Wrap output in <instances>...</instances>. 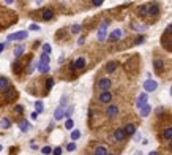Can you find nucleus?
I'll use <instances>...</instances> for the list:
<instances>
[{
	"mask_svg": "<svg viewBox=\"0 0 172 155\" xmlns=\"http://www.w3.org/2000/svg\"><path fill=\"white\" fill-rule=\"evenodd\" d=\"M126 138H128V135H126L125 128H115L114 133H112V143H114V141L123 143V141H126Z\"/></svg>",
	"mask_w": 172,
	"mask_h": 155,
	"instance_id": "1",
	"label": "nucleus"
},
{
	"mask_svg": "<svg viewBox=\"0 0 172 155\" xmlns=\"http://www.w3.org/2000/svg\"><path fill=\"white\" fill-rule=\"evenodd\" d=\"M65 106H66V97H63L62 101H60V106H58L55 109V112H54V119L55 120H62L63 117H65Z\"/></svg>",
	"mask_w": 172,
	"mask_h": 155,
	"instance_id": "2",
	"label": "nucleus"
},
{
	"mask_svg": "<svg viewBox=\"0 0 172 155\" xmlns=\"http://www.w3.org/2000/svg\"><path fill=\"white\" fill-rule=\"evenodd\" d=\"M112 85V81L109 79V78H99L98 83H96V87L99 92H104V90H109Z\"/></svg>",
	"mask_w": 172,
	"mask_h": 155,
	"instance_id": "3",
	"label": "nucleus"
},
{
	"mask_svg": "<svg viewBox=\"0 0 172 155\" xmlns=\"http://www.w3.org/2000/svg\"><path fill=\"white\" fill-rule=\"evenodd\" d=\"M119 112H120V109H119V106L117 104H114V103H111V104H107V108H106V117L107 119H115L117 116H119Z\"/></svg>",
	"mask_w": 172,
	"mask_h": 155,
	"instance_id": "4",
	"label": "nucleus"
},
{
	"mask_svg": "<svg viewBox=\"0 0 172 155\" xmlns=\"http://www.w3.org/2000/svg\"><path fill=\"white\" fill-rule=\"evenodd\" d=\"M112 101V93L109 92V90H104V92H99L98 95V103L99 104H107Z\"/></svg>",
	"mask_w": 172,
	"mask_h": 155,
	"instance_id": "5",
	"label": "nucleus"
},
{
	"mask_svg": "<svg viewBox=\"0 0 172 155\" xmlns=\"http://www.w3.org/2000/svg\"><path fill=\"white\" fill-rule=\"evenodd\" d=\"M27 32L25 30H21V32H16V33H11V35H8V41H21V40H25L27 38Z\"/></svg>",
	"mask_w": 172,
	"mask_h": 155,
	"instance_id": "6",
	"label": "nucleus"
},
{
	"mask_svg": "<svg viewBox=\"0 0 172 155\" xmlns=\"http://www.w3.org/2000/svg\"><path fill=\"white\" fill-rule=\"evenodd\" d=\"M3 100L5 101H13L16 97H17V92H16V89H13V87H8L6 90H3Z\"/></svg>",
	"mask_w": 172,
	"mask_h": 155,
	"instance_id": "7",
	"label": "nucleus"
},
{
	"mask_svg": "<svg viewBox=\"0 0 172 155\" xmlns=\"http://www.w3.org/2000/svg\"><path fill=\"white\" fill-rule=\"evenodd\" d=\"M156 89H158V83H156V81H153L152 78L145 79V83H144V90H145V92H155Z\"/></svg>",
	"mask_w": 172,
	"mask_h": 155,
	"instance_id": "8",
	"label": "nucleus"
},
{
	"mask_svg": "<svg viewBox=\"0 0 172 155\" xmlns=\"http://www.w3.org/2000/svg\"><path fill=\"white\" fill-rule=\"evenodd\" d=\"M84 68H85V59L84 57H78L73 63H71V70H74V71H81V70H84Z\"/></svg>",
	"mask_w": 172,
	"mask_h": 155,
	"instance_id": "9",
	"label": "nucleus"
},
{
	"mask_svg": "<svg viewBox=\"0 0 172 155\" xmlns=\"http://www.w3.org/2000/svg\"><path fill=\"white\" fill-rule=\"evenodd\" d=\"M106 33H107V22H103L98 29V41H104Z\"/></svg>",
	"mask_w": 172,
	"mask_h": 155,
	"instance_id": "10",
	"label": "nucleus"
},
{
	"mask_svg": "<svg viewBox=\"0 0 172 155\" xmlns=\"http://www.w3.org/2000/svg\"><path fill=\"white\" fill-rule=\"evenodd\" d=\"M158 14H160V7H158L156 3H152V5H148V13H147V16L156 17Z\"/></svg>",
	"mask_w": 172,
	"mask_h": 155,
	"instance_id": "11",
	"label": "nucleus"
},
{
	"mask_svg": "<svg viewBox=\"0 0 172 155\" xmlns=\"http://www.w3.org/2000/svg\"><path fill=\"white\" fill-rule=\"evenodd\" d=\"M148 101V97H147V92H142L141 95H139V98H137V103H136V106H137V109H141L142 106H145Z\"/></svg>",
	"mask_w": 172,
	"mask_h": 155,
	"instance_id": "12",
	"label": "nucleus"
},
{
	"mask_svg": "<svg viewBox=\"0 0 172 155\" xmlns=\"http://www.w3.org/2000/svg\"><path fill=\"white\" fill-rule=\"evenodd\" d=\"M153 68H155L156 73H163V70H164V60L163 59H155L153 60Z\"/></svg>",
	"mask_w": 172,
	"mask_h": 155,
	"instance_id": "13",
	"label": "nucleus"
},
{
	"mask_svg": "<svg viewBox=\"0 0 172 155\" xmlns=\"http://www.w3.org/2000/svg\"><path fill=\"white\" fill-rule=\"evenodd\" d=\"M161 44H163V48H164L166 51H172V36H169V38H167L166 35H163Z\"/></svg>",
	"mask_w": 172,
	"mask_h": 155,
	"instance_id": "14",
	"label": "nucleus"
},
{
	"mask_svg": "<svg viewBox=\"0 0 172 155\" xmlns=\"http://www.w3.org/2000/svg\"><path fill=\"white\" fill-rule=\"evenodd\" d=\"M120 38H122V30H120V29H115V30L109 35V41H112V43L119 41Z\"/></svg>",
	"mask_w": 172,
	"mask_h": 155,
	"instance_id": "15",
	"label": "nucleus"
},
{
	"mask_svg": "<svg viewBox=\"0 0 172 155\" xmlns=\"http://www.w3.org/2000/svg\"><path fill=\"white\" fill-rule=\"evenodd\" d=\"M161 138L164 139V141H171V139H172V125H171V127H166V128L163 130Z\"/></svg>",
	"mask_w": 172,
	"mask_h": 155,
	"instance_id": "16",
	"label": "nucleus"
},
{
	"mask_svg": "<svg viewBox=\"0 0 172 155\" xmlns=\"http://www.w3.org/2000/svg\"><path fill=\"white\" fill-rule=\"evenodd\" d=\"M123 128H125V131H126V135H128V136L136 135V125L134 124H126Z\"/></svg>",
	"mask_w": 172,
	"mask_h": 155,
	"instance_id": "17",
	"label": "nucleus"
},
{
	"mask_svg": "<svg viewBox=\"0 0 172 155\" xmlns=\"http://www.w3.org/2000/svg\"><path fill=\"white\" fill-rule=\"evenodd\" d=\"M93 154H95V155H107L109 152H107V147H106V146H96Z\"/></svg>",
	"mask_w": 172,
	"mask_h": 155,
	"instance_id": "18",
	"label": "nucleus"
},
{
	"mask_svg": "<svg viewBox=\"0 0 172 155\" xmlns=\"http://www.w3.org/2000/svg\"><path fill=\"white\" fill-rule=\"evenodd\" d=\"M37 68H38V71L41 73V75H44V73H47L49 70H51V67H49V63H43V62H40Z\"/></svg>",
	"mask_w": 172,
	"mask_h": 155,
	"instance_id": "19",
	"label": "nucleus"
},
{
	"mask_svg": "<svg viewBox=\"0 0 172 155\" xmlns=\"http://www.w3.org/2000/svg\"><path fill=\"white\" fill-rule=\"evenodd\" d=\"M150 111H152V106H150V104H145V106H142L141 109H139V112H141V116L142 117H147L148 116V114H150Z\"/></svg>",
	"mask_w": 172,
	"mask_h": 155,
	"instance_id": "20",
	"label": "nucleus"
},
{
	"mask_svg": "<svg viewBox=\"0 0 172 155\" xmlns=\"http://www.w3.org/2000/svg\"><path fill=\"white\" fill-rule=\"evenodd\" d=\"M41 17H43V21H51L52 17H54V11L52 10H44L43 14H41Z\"/></svg>",
	"mask_w": 172,
	"mask_h": 155,
	"instance_id": "21",
	"label": "nucleus"
},
{
	"mask_svg": "<svg viewBox=\"0 0 172 155\" xmlns=\"http://www.w3.org/2000/svg\"><path fill=\"white\" fill-rule=\"evenodd\" d=\"M117 65H119V63H117V62H114V60H112V62H109V63H107V65H106V73H114V71L117 70Z\"/></svg>",
	"mask_w": 172,
	"mask_h": 155,
	"instance_id": "22",
	"label": "nucleus"
},
{
	"mask_svg": "<svg viewBox=\"0 0 172 155\" xmlns=\"http://www.w3.org/2000/svg\"><path fill=\"white\" fill-rule=\"evenodd\" d=\"M10 87V84H8V79L5 76H0V90H6Z\"/></svg>",
	"mask_w": 172,
	"mask_h": 155,
	"instance_id": "23",
	"label": "nucleus"
},
{
	"mask_svg": "<svg viewBox=\"0 0 172 155\" xmlns=\"http://www.w3.org/2000/svg\"><path fill=\"white\" fill-rule=\"evenodd\" d=\"M13 71H14L16 75H19V73L22 71V63L19 60H16L14 63H13Z\"/></svg>",
	"mask_w": 172,
	"mask_h": 155,
	"instance_id": "24",
	"label": "nucleus"
},
{
	"mask_svg": "<svg viewBox=\"0 0 172 155\" xmlns=\"http://www.w3.org/2000/svg\"><path fill=\"white\" fill-rule=\"evenodd\" d=\"M0 127H2L3 130L10 128V127H11V122H10V119H6V117H3V119L0 120Z\"/></svg>",
	"mask_w": 172,
	"mask_h": 155,
	"instance_id": "25",
	"label": "nucleus"
},
{
	"mask_svg": "<svg viewBox=\"0 0 172 155\" xmlns=\"http://www.w3.org/2000/svg\"><path fill=\"white\" fill-rule=\"evenodd\" d=\"M19 127H21L22 131H29V130L32 128V125H30L27 120H21V122H19Z\"/></svg>",
	"mask_w": 172,
	"mask_h": 155,
	"instance_id": "26",
	"label": "nucleus"
},
{
	"mask_svg": "<svg viewBox=\"0 0 172 155\" xmlns=\"http://www.w3.org/2000/svg\"><path fill=\"white\" fill-rule=\"evenodd\" d=\"M139 16H147V13H148V5H142V7H139Z\"/></svg>",
	"mask_w": 172,
	"mask_h": 155,
	"instance_id": "27",
	"label": "nucleus"
},
{
	"mask_svg": "<svg viewBox=\"0 0 172 155\" xmlns=\"http://www.w3.org/2000/svg\"><path fill=\"white\" fill-rule=\"evenodd\" d=\"M35 111H37V112H43V111H44L43 101H37V103H35Z\"/></svg>",
	"mask_w": 172,
	"mask_h": 155,
	"instance_id": "28",
	"label": "nucleus"
},
{
	"mask_svg": "<svg viewBox=\"0 0 172 155\" xmlns=\"http://www.w3.org/2000/svg\"><path fill=\"white\" fill-rule=\"evenodd\" d=\"M13 52H14V56H16V57H21V56H22V52H24V46H16Z\"/></svg>",
	"mask_w": 172,
	"mask_h": 155,
	"instance_id": "29",
	"label": "nucleus"
},
{
	"mask_svg": "<svg viewBox=\"0 0 172 155\" xmlns=\"http://www.w3.org/2000/svg\"><path fill=\"white\" fill-rule=\"evenodd\" d=\"M52 87H54V79H52V78H47V79H46V92H49Z\"/></svg>",
	"mask_w": 172,
	"mask_h": 155,
	"instance_id": "30",
	"label": "nucleus"
},
{
	"mask_svg": "<svg viewBox=\"0 0 172 155\" xmlns=\"http://www.w3.org/2000/svg\"><path fill=\"white\" fill-rule=\"evenodd\" d=\"M81 29H82V27H81L79 24H74V25H71V33H74V35H78L79 32H81Z\"/></svg>",
	"mask_w": 172,
	"mask_h": 155,
	"instance_id": "31",
	"label": "nucleus"
},
{
	"mask_svg": "<svg viewBox=\"0 0 172 155\" xmlns=\"http://www.w3.org/2000/svg\"><path fill=\"white\" fill-rule=\"evenodd\" d=\"M81 138V131L79 130H74V131H71V139L76 141V139H79Z\"/></svg>",
	"mask_w": 172,
	"mask_h": 155,
	"instance_id": "32",
	"label": "nucleus"
},
{
	"mask_svg": "<svg viewBox=\"0 0 172 155\" xmlns=\"http://www.w3.org/2000/svg\"><path fill=\"white\" fill-rule=\"evenodd\" d=\"M131 29H133V30H137V32H144V30H145V25H137V24H133V25H131Z\"/></svg>",
	"mask_w": 172,
	"mask_h": 155,
	"instance_id": "33",
	"label": "nucleus"
},
{
	"mask_svg": "<svg viewBox=\"0 0 172 155\" xmlns=\"http://www.w3.org/2000/svg\"><path fill=\"white\" fill-rule=\"evenodd\" d=\"M40 62H43V63H49V54H41V57H40Z\"/></svg>",
	"mask_w": 172,
	"mask_h": 155,
	"instance_id": "34",
	"label": "nucleus"
},
{
	"mask_svg": "<svg viewBox=\"0 0 172 155\" xmlns=\"http://www.w3.org/2000/svg\"><path fill=\"white\" fill-rule=\"evenodd\" d=\"M73 127H74V122L71 120V119H68V120L65 122V128H66V130H71Z\"/></svg>",
	"mask_w": 172,
	"mask_h": 155,
	"instance_id": "35",
	"label": "nucleus"
},
{
	"mask_svg": "<svg viewBox=\"0 0 172 155\" xmlns=\"http://www.w3.org/2000/svg\"><path fill=\"white\" fill-rule=\"evenodd\" d=\"M43 52L44 54H51V44H43Z\"/></svg>",
	"mask_w": 172,
	"mask_h": 155,
	"instance_id": "36",
	"label": "nucleus"
},
{
	"mask_svg": "<svg viewBox=\"0 0 172 155\" xmlns=\"http://www.w3.org/2000/svg\"><path fill=\"white\" fill-rule=\"evenodd\" d=\"M51 152H52V149L49 147V146H46V147H43V149H41V154H44V155H49Z\"/></svg>",
	"mask_w": 172,
	"mask_h": 155,
	"instance_id": "37",
	"label": "nucleus"
},
{
	"mask_svg": "<svg viewBox=\"0 0 172 155\" xmlns=\"http://www.w3.org/2000/svg\"><path fill=\"white\" fill-rule=\"evenodd\" d=\"M144 41H145V38H144V36L141 35V36H137V38L134 40V44H142Z\"/></svg>",
	"mask_w": 172,
	"mask_h": 155,
	"instance_id": "38",
	"label": "nucleus"
},
{
	"mask_svg": "<svg viewBox=\"0 0 172 155\" xmlns=\"http://www.w3.org/2000/svg\"><path fill=\"white\" fill-rule=\"evenodd\" d=\"M74 149H76V143H70V144L66 146V150H68V152H73Z\"/></svg>",
	"mask_w": 172,
	"mask_h": 155,
	"instance_id": "39",
	"label": "nucleus"
},
{
	"mask_svg": "<svg viewBox=\"0 0 172 155\" xmlns=\"http://www.w3.org/2000/svg\"><path fill=\"white\" fill-rule=\"evenodd\" d=\"M22 111H24V108H22L21 104H16V106H14V112L16 114H22Z\"/></svg>",
	"mask_w": 172,
	"mask_h": 155,
	"instance_id": "40",
	"label": "nucleus"
},
{
	"mask_svg": "<svg viewBox=\"0 0 172 155\" xmlns=\"http://www.w3.org/2000/svg\"><path fill=\"white\" fill-rule=\"evenodd\" d=\"M103 2H104V0H92V5L93 7H101Z\"/></svg>",
	"mask_w": 172,
	"mask_h": 155,
	"instance_id": "41",
	"label": "nucleus"
},
{
	"mask_svg": "<svg viewBox=\"0 0 172 155\" xmlns=\"http://www.w3.org/2000/svg\"><path fill=\"white\" fill-rule=\"evenodd\" d=\"M52 155H62V147H55L52 150Z\"/></svg>",
	"mask_w": 172,
	"mask_h": 155,
	"instance_id": "42",
	"label": "nucleus"
},
{
	"mask_svg": "<svg viewBox=\"0 0 172 155\" xmlns=\"http://www.w3.org/2000/svg\"><path fill=\"white\" fill-rule=\"evenodd\" d=\"M30 30L38 32V30H40V25H38V24H30Z\"/></svg>",
	"mask_w": 172,
	"mask_h": 155,
	"instance_id": "43",
	"label": "nucleus"
},
{
	"mask_svg": "<svg viewBox=\"0 0 172 155\" xmlns=\"http://www.w3.org/2000/svg\"><path fill=\"white\" fill-rule=\"evenodd\" d=\"M164 35H172V24L167 25V29H166V32H164Z\"/></svg>",
	"mask_w": 172,
	"mask_h": 155,
	"instance_id": "44",
	"label": "nucleus"
},
{
	"mask_svg": "<svg viewBox=\"0 0 172 155\" xmlns=\"http://www.w3.org/2000/svg\"><path fill=\"white\" fill-rule=\"evenodd\" d=\"M71 114H73V108H68L66 111H65V117H70Z\"/></svg>",
	"mask_w": 172,
	"mask_h": 155,
	"instance_id": "45",
	"label": "nucleus"
},
{
	"mask_svg": "<svg viewBox=\"0 0 172 155\" xmlns=\"http://www.w3.org/2000/svg\"><path fill=\"white\" fill-rule=\"evenodd\" d=\"M84 41H85V38H84V36H81V38L78 40V44H79V46H82V44H84Z\"/></svg>",
	"mask_w": 172,
	"mask_h": 155,
	"instance_id": "46",
	"label": "nucleus"
},
{
	"mask_svg": "<svg viewBox=\"0 0 172 155\" xmlns=\"http://www.w3.org/2000/svg\"><path fill=\"white\" fill-rule=\"evenodd\" d=\"M30 117L35 120V119H37V117H38V112H37V111H35V112H32V114H30Z\"/></svg>",
	"mask_w": 172,
	"mask_h": 155,
	"instance_id": "47",
	"label": "nucleus"
},
{
	"mask_svg": "<svg viewBox=\"0 0 172 155\" xmlns=\"http://www.w3.org/2000/svg\"><path fill=\"white\" fill-rule=\"evenodd\" d=\"M3 49H5V43H0V54L3 52Z\"/></svg>",
	"mask_w": 172,
	"mask_h": 155,
	"instance_id": "48",
	"label": "nucleus"
},
{
	"mask_svg": "<svg viewBox=\"0 0 172 155\" xmlns=\"http://www.w3.org/2000/svg\"><path fill=\"white\" fill-rule=\"evenodd\" d=\"M52 128H54V122H51V124H49V127H47V131H52Z\"/></svg>",
	"mask_w": 172,
	"mask_h": 155,
	"instance_id": "49",
	"label": "nucleus"
},
{
	"mask_svg": "<svg viewBox=\"0 0 172 155\" xmlns=\"http://www.w3.org/2000/svg\"><path fill=\"white\" fill-rule=\"evenodd\" d=\"M167 147H169V150H172V139L169 141V146H167Z\"/></svg>",
	"mask_w": 172,
	"mask_h": 155,
	"instance_id": "50",
	"label": "nucleus"
},
{
	"mask_svg": "<svg viewBox=\"0 0 172 155\" xmlns=\"http://www.w3.org/2000/svg\"><path fill=\"white\" fill-rule=\"evenodd\" d=\"M148 155H160V154H158V152H150Z\"/></svg>",
	"mask_w": 172,
	"mask_h": 155,
	"instance_id": "51",
	"label": "nucleus"
},
{
	"mask_svg": "<svg viewBox=\"0 0 172 155\" xmlns=\"http://www.w3.org/2000/svg\"><path fill=\"white\" fill-rule=\"evenodd\" d=\"M5 2H6V3H13L14 0H5Z\"/></svg>",
	"mask_w": 172,
	"mask_h": 155,
	"instance_id": "52",
	"label": "nucleus"
},
{
	"mask_svg": "<svg viewBox=\"0 0 172 155\" xmlns=\"http://www.w3.org/2000/svg\"><path fill=\"white\" fill-rule=\"evenodd\" d=\"M107 155H115V154H107Z\"/></svg>",
	"mask_w": 172,
	"mask_h": 155,
	"instance_id": "53",
	"label": "nucleus"
},
{
	"mask_svg": "<svg viewBox=\"0 0 172 155\" xmlns=\"http://www.w3.org/2000/svg\"><path fill=\"white\" fill-rule=\"evenodd\" d=\"M171 95H172V87H171Z\"/></svg>",
	"mask_w": 172,
	"mask_h": 155,
	"instance_id": "54",
	"label": "nucleus"
},
{
	"mask_svg": "<svg viewBox=\"0 0 172 155\" xmlns=\"http://www.w3.org/2000/svg\"><path fill=\"white\" fill-rule=\"evenodd\" d=\"M0 150H2V144H0Z\"/></svg>",
	"mask_w": 172,
	"mask_h": 155,
	"instance_id": "55",
	"label": "nucleus"
},
{
	"mask_svg": "<svg viewBox=\"0 0 172 155\" xmlns=\"http://www.w3.org/2000/svg\"><path fill=\"white\" fill-rule=\"evenodd\" d=\"M92 155H95V154H92Z\"/></svg>",
	"mask_w": 172,
	"mask_h": 155,
	"instance_id": "56",
	"label": "nucleus"
},
{
	"mask_svg": "<svg viewBox=\"0 0 172 155\" xmlns=\"http://www.w3.org/2000/svg\"><path fill=\"white\" fill-rule=\"evenodd\" d=\"M139 155H141V154H139Z\"/></svg>",
	"mask_w": 172,
	"mask_h": 155,
	"instance_id": "57",
	"label": "nucleus"
}]
</instances>
